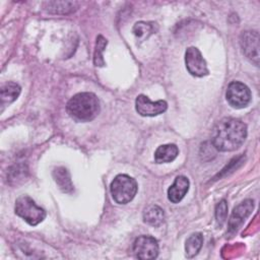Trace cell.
Instances as JSON below:
<instances>
[{
  "label": "cell",
  "instance_id": "7",
  "mask_svg": "<svg viewBox=\"0 0 260 260\" xmlns=\"http://www.w3.org/2000/svg\"><path fill=\"white\" fill-rule=\"evenodd\" d=\"M240 45L244 55L256 66H259V34L256 30H246L240 36Z\"/></svg>",
  "mask_w": 260,
  "mask_h": 260
},
{
  "label": "cell",
  "instance_id": "6",
  "mask_svg": "<svg viewBox=\"0 0 260 260\" xmlns=\"http://www.w3.org/2000/svg\"><path fill=\"white\" fill-rule=\"evenodd\" d=\"M185 64L188 72L196 77H203L208 74L206 61L200 51L195 47H189L185 52Z\"/></svg>",
  "mask_w": 260,
  "mask_h": 260
},
{
  "label": "cell",
  "instance_id": "17",
  "mask_svg": "<svg viewBox=\"0 0 260 260\" xmlns=\"http://www.w3.org/2000/svg\"><path fill=\"white\" fill-rule=\"evenodd\" d=\"M203 244V236L201 233L192 234L186 241L185 251L188 258H193L201 250Z\"/></svg>",
  "mask_w": 260,
  "mask_h": 260
},
{
  "label": "cell",
  "instance_id": "8",
  "mask_svg": "<svg viewBox=\"0 0 260 260\" xmlns=\"http://www.w3.org/2000/svg\"><path fill=\"white\" fill-rule=\"evenodd\" d=\"M133 253L139 259H155L158 255V243L151 236H140L133 243Z\"/></svg>",
  "mask_w": 260,
  "mask_h": 260
},
{
  "label": "cell",
  "instance_id": "15",
  "mask_svg": "<svg viewBox=\"0 0 260 260\" xmlns=\"http://www.w3.org/2000/svg\"><path fill=\"white\" fill-rule=\"evenodd\" d=\"M165 220L164 210L154 204L148 205L143 211V221L152 226L160 225Z\"/></svg>",
  "mask_w": 260,
  "mask_h": 260
},
{
  "label": "cell",
  "instance_id": "14",
  "mask_svg": "<svg viewBox=\"0 0 260 260\" xmlns=\"http://www.w3.org/2000/svg\"><path fill=\"white\" fill-rule=\"evenodd\" d=\"M53 178L64 193H71L73 191V184L71 182L70 174L64 167H58L54 169Z\"/></svg>",
  "mask_w": 260,
  "mask_h": 260
},
{
  "label": "cell",
  "instance_id": "20",
  "mask_svg": "<svg viewBox=\"0 0 260 260\" xmlns=\"http://www.w3.org/2000/svg\"><path fill=\"white\" fill-rule=\"evenodd\" d=\"M226 215H228V203L223 199L220 202H218L215 207V218L218 226H221L224 223L226 219Z\"/></svg>",
  "mask_w": 260,
  "mask_h": 260
},
{
  "label": "cell",
  "instance_id": "10",
  "mask_svg": "<svg viewBox=\"0 0 260 260\" xmlns=\"http://www.w3.org/2000/svg\"><path fill=\"white\" fill-rule=\"evenodd\" d=\"M253 207L254 202L253 200L250 199L243 201L241 204L235 207L229 221V230L231 232H236L239 229V226L244 222L245 218L250 215L251 211L253 210Z\"/></svg>",
  "mask_w": 260,
  "mask_h": 260
},
{
  "label": "cell",
  "instance_id": "16",
  "mask_svg": "<svg viewBox=\"0 0 260 260\" xmlns=\"http://www.w3.org/2000/svg\"><path fill=\"white\" fill-rule=\"evenodd\" d=\"M20 91H21V87L17 83L13 81H8L4 83L0 89V98H1L2 104L9 105L13 103L20 94Z\"/></svg>",
  "mask_w": 260,
  "mask_h": 260
},
{
  "label": "cell",
  "instance_id": "9",
  "mask_svg": "<svg viewBox=\"0 0 260 260\" xmlns=\"http://www.w3.org/2000/svg\"><path fill=\"white\" fill-rule=\"evenodd\" d=\"M135 109L140 116L154 117L166 112L168 109V104L162 100L152 102L146 95L139 94L135 100Z\"/></svg>",
  "mask_w": 260,
  "mask_h": 260
},
{
  "label": "cell",
  "instance_id": "5",
  "mask_svg": "<svg viewBox=\"0 0 260 260\" xmlns=\"http://www.w3.org/2000/svg\"><path fill=\"white\" fill-rule=\"evenodd\" d=\"M225 98L233 108L243 109L251 102V90L241 81H232L228 85Z\"/></svg>",
  "mask_w": 260,
  "mask_h": 260
},
{
  "label": "cell",
  "instance_id": "13",
  "mask_svg": "<svg viewBox=\"0 0 260 260\" xmlns=\"http://www.w3.org/2000/svg\"><path fill=\"white\" fill-rule=\"evenodd\" d=\"M179 154V149L176 144L159 145L154 152V160L156 164H165L173 161Z\"/></svg>",
  "mask_w": 260,
  "mask_h": 260
},
{
  "label": "cell",
  "instance_id": "18",
  "mask_svg": "<svg viewBox=\"0 0 260 260\" xmlns=\"http://www.w3.org/2000/svg\"><path fill=\"white\" fill-rule=\"evenodd\" d=\"M155 31L154 25L152 22H145V21H139L136 22L133 26V34L136 37L137 40H145L150 35H152Z\"/></svg>",
  "mask_w": 260,
  "mask_h": 260
},
{
  "label": "cell",
  "instance_id": "12",
  "mask_svg": "<svg viewBox=\"0 0 260 260\" xmlns=\"http://www.w3.org/2000/svg\"><path fill=\"white\" fill-rule=\"evenodd\" d=\"M43 6L49 13L69 14L78 8L79 3L75 1H46Z\"/></svg>",
  "mask_w": 260,
  "mask_h": 260
},
{
  "label": "cell",
  "instance_id": "19",
  "mask_svg": "<svg viewBox=\"0 0 260 260\" xmlns=\"http://www.w3.org/2000/svg\"><path fill=\"white\" fill-rule=\"evenodd\" d=\"M107 40L102 36H98L96 42H95V47H94V52H93V63L95 66L103 67L105 66V60L103 57V53L107 47Z\"/></svg>",
  "mask_w": 260,
  "mask_h": 260
},
{
  "label": "cell",
  "instance_id": "11",
  "mask_svg": "<svg viewBox=\"0 0 260 260\" xmlns=\"http://www.w3.org/2000/svg\"><path fill=\"white\" fill-rule=\"evenodd\" d=\"M189 180L185 176L176 177L174 183L168 189V198L173 203H179L189 190Z\"/></svg>",
  "mask_w": 260,
  "mask_h": 260
},
{
  "label": "cell",
  "instance_id": "1",
  "mask_svg": "<svg viewBox=\"0 0 260 260\" xmlns=\"http://www.w3.org/2000/svg\"><path fill=\"white\" fill-rule=\"evenodd\" d=\"M247 137L246 124L236 118L219 120L212 130V146L219 151H234L242 146Z\"/></svg>",
  "mask_w": 260,
  "mask_h": 260
},
{
  "label": "cell",
  "instance_id": "2",
  "mask_svg": "<svg viewBox=\"0 0 260 260\" xmlns=\"http://www.w3.org/2000/svg\"><path fill=\"white\" fill-rule=\"evenodd\" d=\"M67 113L78 122L93 120L100 113V101L92 92H79L73 95L67 103Z\"/></svg>",
  "mask_w": 260,
  "mask_h": 260
},
{
  "label": "cell",
  "instance_id": "4",
  "mask_svg": "<svg viewBox=\"0 0 260 260\" xmlns=\"http://www.w3.org/2000/svg\"><path fill=\"white\" fill-rule=\"evenodd\" d=\"M14 210L19 217L32 226L42 222L46 217L45 209L38 206L27 195H21L16 199Z\"/></svg>",
  "mask_w": 260,
  "mask_h": 260
},
{
  "label": "cell",
  "instance_id": "3",
  "mask_svg": "<svg viewBox=\"0 0 260 260\" xmlns=\"http://www.w3.org/2000/svg\"><path fill=\"white\" fill-rule=\"evenodd\" d=\"M137 189L136 181L126 174L116 176L110 186L112 197L119 204L129 203L135 197Z\"/></svg>",
  "mask_w": 260,
  "mask_h": 260
}]
</instances>
